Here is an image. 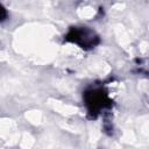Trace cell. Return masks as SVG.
I'll list each match as a JSON object with an SVG mask.
<instances>
[{"mask_svg": "<svg viewBox=\"0 0 149 149\" xmlns=\"http://www.w3.org/2000/svg\"><path fill=\"white\" fill-rule=\"evenodd\" d=\"M3 15H5V10H3V8L0 6V20L3 17Z\"/></svg>", "mask_w": 149, "mask_h": 149, "instance_id": "cell-1", "label": "cell"}]
</instances>
